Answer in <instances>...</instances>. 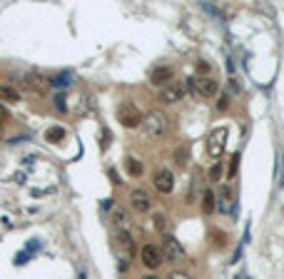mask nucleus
I'll use <instances>...</instances> for the list:
<instances>
[{"label":"nucleus","mask_w":284,"mask_h":279,"mask_svg":"<svg viewBox=\"0 0 284 279\" xmlns=\"http://www.w3.org/2000/svg\"><path fill=\"white\" fill-rule=\"evenodd\" d=\"M142 130H145V135H147L150 140H160V137H165L167 130H170V120H167L165 112L152 110V112H147L145 120H142Z\"/></svg>","instance_id":"nucleus-1"},{"label":"nucleus","mask_w":284,"mask_h":279,"mask_svg":"<svg viewBox=\"0 0 284 279\" xmlns=\"http://www.w3.org/2000/svg\"><path fill=\"white\" fill-rule=\"evenodd\" d=\"M142 120H145V115L135 102L125 100V102L117 105V122L122 127H127V130H137V127H142Z\"/></svg>","instance_id":"nucleus-2"},{"label":"nucleus","mask_w":284,"mask_h":279,"mask_svg":"<svg viewBox=\"0 0 284 279\" xmlns=\"http://www.w3.org/2000/svg\"><path fill=\"white\" fill-rule=\"evenodd\" d=\"M162 254L167 262H185L187 260V252L185 247L177 242V237H172V234H162V244H160Z\"/></svg>","instance_id":"nucleus-3"},{"label":"nucleus","mask_w":284,"mask_h":279,"mask_svg":"<svg viewBox=\"0 0 284 279\" xmlns=\"http://www.w3.org/2000/svg\"><path fill=\"white\" fill-rule=\"evenodd\" d=\"M187 82H189L192 93H197L200 97H214V95H220V82H217L212 75L209 77H192Z\"/></svg>","instance_id":"nucleus-4"},{"label":"nucleus","mask_w":284,"mask_h":279,"mask_svg":"<svg viewBox=\"0 0 284 279\" xmlns=\"http://www.w3.org/2000/svg\"><path fill=\"white\" fill-rule=\"evenodd\" d=\"M140 260L147 269H160L165 264V254H162L160 244H145L140 249Z\"/></svg>","instance_id":"nucleus-5"},{"label":"nucleus","mask_w":284,"mask_h":279,"mask_svg":"<svg viewBox=\"0 0 284 279\" xmlns=\"http://www.w3.org/2000/svg\"><path fill=\"white\" fill-rule=\"evenodd\" d=\"M225 140H227V127H217V130L207 137V155L220 160L225 152Z\"/></svg>","instance_id":"nucleus-6"},{"label":"nucleus","mask_w":284,"mask_h":279,"mask_svg":"<svg viewBox=\"0 0 284 279\" xmlns=\"http://www.w3.org/2000/svg\"><path fill=\"white\" fill-rule=\"evenodd\" d=\"M23 85H25V90L28 93H35V95H45L48 93V77L45 75H40V73H28L25 77H23Z\"/></svg>","instance_id":"nucleus-7"},{"label":"nucleus","mask_w":284,"mask_h":279,"mask_svg":"<svg viewBox=\"0 0 284 279\" xmlns=\"http://www.w3.org/2000/svg\"><path fill=\"white\" fill-rule=\"evenodd\" d=\"M130 207H133L137 214H147L152 209V197L145 189H133L130 192Z\"/></svg>","instance_id":"nucleus-8"},{"label":"nucleus","mask_w":284,"mask_h":279,"mask_svg":"<svg viewBox=\"0 0 284 279\" xmlns=\"http://www.w3.org/2000/svg\"><path fill=\"white\" fill-rule=\"evenodd\" d=\"M152 185H155V189L160 192V195H170V192L174 189V175L170 172V169H157L155 177H152Z\"/></svg>","instance_id":"nucleus-9"},{"label":"nucleus","mask_w":284,"mask_h":279,"mask_svg":"<svg viewBox=\"0 0 284 279\" xmlns=\"http://www.w3.org/2000/svg\"><path fill=\"white\" fill-rule=\"evenodd\" d=\"M185 97V85L182 82H170L167 88H162L160 93V102L162 105H174V102H180Z\"/></svg>","instance_id":"nucleus-10"},{"label":"nucleus","mask_w":284,"mask_h":279,"mask_svg":"<svg viewBox=\"0 0 284 279\" xmlns=\"http://www.w3.org/2000/svg\"><path fill=\"white\" fill-rule=\"evenodd\" d=\"M172 77H174V70L170 65H160V68H155L150 73V82L155 85V88H167V85L172 82Z\"/></svg>","instance_id":"nucleus-11"},{"label":"nucleus","mask_w":284,"mask_h":279,"mask_svg":"<svg viewBox=\"0 0 284 279\" xmlns=\"http://www.w3.org/2000/svg\"><path fill=\"white\" fill-rule=\"evenodd\" d=\"M115 247L120 249L122 260H130V254L135 252V242H133V234H130L127 229H125V232H117V234H115Z\"/></svg>","instance_id":"nucleus-12"},{"label":"nucleus","mask_w":284,"mask_h":279,"mask_svg":"<svg viewBox=\"0 0 284 279\" xmlns=\"http://www.w3.org/2000/svg\"><path fill=\"white\" fill-rule=\"evenodd\" d=\"M110 222L117 227V232H125L127 229V224H130V217H127V212L120 207V205H113V200H110Z\"/></svg>","instance_id":"nucleus-13"},{"label":"nucleus","mask_w":284,"mask_h":279,"mask_svg":"<svg viewBox=\"0 0 284 279\" xmlns=\"http://www.w3.org/2000/svg\"><path fill=\"white\" fill-rule=\"evenodd\" d=\"M214 209H217L214 189H212V187H207V189H205V195H202V212H205V214H212Z\"/></svg>","instance_id":"nucleus-14"},{"label":"nucleus","mask_w":284,"mask_h":279,"mask_svg":"<svg viewBox=\"0 0 284 279\" xmlns=\"http://www.w3.org/2000/svg\"><path fill=\"white\" fill-rule=\"evenodd\" d=\"M0 102H20V93L10 85H0Z\"/></svg>","instance_id":"nucleus-15"},{"label":"nucleus","mask_w":284,"mask_h":279,"mask_svg":"<svg viewBox=\"0 0 284 279\" xmlns=\"http://www.w3.org/2000/svg\"><path fill=\"white\" fill-rule=\"evenodd\" d=\"M125 169H127L130 177H140V175H142V162H140L137 157H127V160H125Z\"/></svg>","instance_id":"nucleus-16"},{"label":"nucleus","mask_w":284,"mask_h":279,"mask_svg":"<svg viewBox=\"0 0 284 279\" xmlns=\"http://www.w3.org/2000/svg\"><path fill=\"white\" fill-rule=\"evenodd\" d=\"M65 137V130H62V127H50V130L45 132V140L48 142H60Z\"/></svg>","instance_id":"nucleus-17"},{"label":"nucleus","mask_w":284,"mask_h":279,"mask_svg":"<svg viewBox=\"0 0 284 279\" xmlns=\"http://www.w3.org/2000/svg\"><path fill=\"white\" fill-rule=\"evenodd\" d=\"M187 160H189L187 147H177V152H174V162H177V167H187Z\"/></svg>","instance_id":"nucleus-18"},{"label":"nucleus","mask_w":284,"mask_h":279,"mask_svg":"<svg viewBox=\"0 0 284 279\" xmlns=\"http://www.w3.org/2000/svg\"><path fill=\"white\" fill-rule=\"evenodd\" d=\"M152 224H155V229L157 232H162V234H167L165 229H167V217H165V214L162 212H157L155 214V217H152Z\"/></svg>","instance_id":"nucleus-19"},{"label":"nucleus","mask_w":284,"mask_h":279,"mask_svg":"<svg viewBox=\"0 0 284 279\" xmlns=\"http://www.w3.org/2000/svg\"><path fill=\"white\" fill-rule=\"evenodd\" d=\"M209 70H212V68L207 65L205 60H200V62H197V73H200L197 77H209Z\"/></svg>","instance_id":"nucleus-20"},{"label":"nucleus","mask_w":284,"mask_h":279,"mask_svg":"<svg viewBox=\"0 0 284 279\" xmlns=\"http://www.w3.org/2000/svg\"><path fill=\"white\" fill-rule=\"evenodd\" d=\"M220 175H222V162H217V165L209 169V180L217 182V180H220Z\"/></svg>","instance_id":"nucleus-21"},{"label":"nucleus","mask_w":284,"mask_h":279,"mask_svg":"<svg viewBox=\"0 0 284 279\" xmlns=\"http://www.w3.org/2000/svg\"><path fill=\"white\" fill-rule=\"evenodd\" d=\"M227 107H229V95H220V102H217V110H227Z\"/></svg>","instance_id":"nucleus-22"},{"label":"nucleus","mask_w":284,"mask_h":279,"mask_svg":"<svg viewBox=\"0 0 284 279\" xmlns=\"http://www.w3.org/2000/svg\"><path fill=\"white\" fill-rule=\"evenodd\" d=\"M237 162H239V155H234V157L229 160V172H227V177H234V172H237Z\"/></svg>","instance_id":"nucleus-23"},{"label":"nucleus","mask_w":284,"mask_h":279,"mask_svg":"<svg viewBox=\"0 0 284 279\" xmlns=\"http://www.w3.org/2000/svg\"><path fill=\"white\" fill-rule=\"evenodd\" d=\"M167 279H192V277H189L187 272H180V269H177V272H170Z\"/></svg>","instance_id":"nucleus-24"},{"label":"nucleus","mask_w":284,"mask_h":279,"mask_svg":"<svg viewBox=\"0 0 284 279\" xmlns=\"http://www.w3.org/2000/svg\"><path fill=\"white\" fill-rule=\"evenodd\" d=\"M8 117H10V115H8V107H5L3 102H0V125H5V122H8Z\"/></svg>","instance_id":"nucleus-25"},{"label":"nucleus","mask_w":284,"mask_h":279,"mask_svg":"<svg viewBox=\"0 0 284 279\" xmlns=\"http://www.w3.org/2000/svg\"><path fill=\"white\" fill-rule=\"evenodd\" d=\"M142 279H160V277H157V274H145Z\"/></svg>","instance_id":"nucleus-26"},{"label":"nucleus","mask_w":284,"mask_h":279,"mask_svg":"<svg viewBox=\"0 0 284 279\" xmlns=\"http://www.w3.org/2000/svg\"><path fill=\"white\" fill-rule=\"evenodd\" d=\"M0 135H3V125H0Z\"/></svg>","instance_id":"nucleus-27"}]
</instances>
